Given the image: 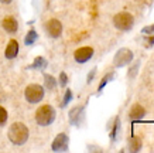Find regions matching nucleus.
<instances>
[{
    "mask_svg": "<svg viewBox=\"0 0 154 153\" xmlns=\"http://www.w3.org/2000/svg\"><path fill=\"white\" fill-rule=\"evenodd\" d=\"M7 138L16 146H23L30 138V130L23 122H14L7 130Z\"/></svg>",
    "mask_w": 154,
    "mask_h": 153,
    "instance_id": "1",
    "label": "nucleus"
},
{
    "mask_svg": "<svg viewBox=\"0 0 154 153\" xmlns=\"http://www.w3.org/2000/svg\"><path fill=\"white\" fill-rule=\"evenodd\" d=\"M57 112L51 105H41L35 111V122L40 126H50L55 121Z\"/></svg>",
    "mask_w": 154,
    "mask_h": 153,
    "instance_id": "2",
    "label": "nucleus"
},
{
    "mask_svg": "<svg viewBox=\"0 0 154 153\" xmlns=\"http://www.w3.org/2000/svg\"><path fill=\"white\" fill-rule=\"evenodd\" d=\"M44 94H45V89L40 84H30L24 89V97H26V101L28 104H38V102H41L42 98H44Z\"/></svg>",
    "mask_w": 154,
    "mask_h": 153,
    "instance_id": "3",
    "label": "nucleus"
},
{
    "mask_svg": "<svg viewBox=\"0 0 154 153\" xmlns=\"http://www.w3.org/2000/svg\"><path fill=\"white\" fill-rule=\"evenodd\" d=\"M113 24L120 31H129L134 26V17L130 13H127V11H120V13L115 14Z\"/></svg>",
    "mask_w": 154,
    "mask_h": 153,
    "instance_id": "4",
    "label": "nucleus"
},
{
    "mask_svg": "<svg viewBox=\"0 0 154 153\" xmlns=\"http://www.w3.org/2000/svg\"><path fill=\"white\" fill-rule=\"evenodd\" d=\"M133 61V51L129 48H120L113 57V65L116 68H123Z\"/></svg>",
    "mask_w": 154,
    "mask_h": 153,
    "instance_id": "5",
    "label": "nucleus"
},
{
    "mask_svg": "<svg viewBox=\"0 0 154 153\" xmlns=\"http://www.w3.org/2000/svg\"><path fill=\"white\" fill-rule=\"evenodd\" d=\"M68 146H69V138L66 133H58L51 143L52 152H66Z\"/></svg>",
    "mask_w": 154,
    "mask_h": 153,
    "instance_id": "6",
    "label": "nucleus"
},
{
    "mask_svg": "<svg viewBox=\"0 0 154 153\" xmlns=\"http://www.w3.org/2000/svg\"><path fill=\"white\" fill-rule=\"evenodd\" d=\"M45 31L51 38H58L62 34V24L58 19H50L45 23Z\"/></svg>",
    "mask_w": 154,
    "mask_h": 153,
    "instance_id": "7",
    "label": "nucleus"
},
{
    "mask_svg": "<svg viewBox=\"0 0 154 153\" xmlns=\"http://www.w3.org/2000/svg\"><path fill=\"white\" fill-rule=\"evenodd\" d=\"M95 51L92 47H81L74 53V58L78 64H85L94 57Z\"/></svg>",
    "mask_w": 154,
    "mask_h": 153,
    "instance_id": "8",
    "label": "nucleus"
},
{
    "mask_svg": "<svg viewBox=\"0 0 154 153\" xmlns=\"http://www.w3.org/2000/svg\"><path fill=\"white\" fill-rule=\"evenodd\" d=\"M2 27L5 28L6 33H9V34H14V33L19 30V23H17V20L9 16V17H5L3 21H2Z\"/></svg>",
    "mask_w": 154,
    "mask_h": 153,
    "instance_id": "9",
    "label": "nucleus"
},
{
    "mask_svg": "<svg viewBox=\"0 0 154 153\" xmlns=\"http://www.w3.org/2000/svg\"><path fill=\"white\" fill-rule=\"evenodd\" d=\"M82 115H84V107H74L68 113V118H69V122L72 125H79L81 119H82Z\"/></svg>",
    "mask_w": 154,
    "mask_h": 153,
    "instance_id": "10",
    "label": "nucleus"
},
{
    "mask_svg": "<svg viewBox=\"0 0 154 153\" xmlns=\"http://www.w3.org/2000/svg\"><path fill=\"white\" fill-rule=\"evenodd\" d=\"M17 54H19V43H17V40H10L7 47H6L5 57L7 60H13L17 57Z\"/></svg>",
    "mask_w": 154,
    "mask_h": 153,
    "instance_id": "11",
    "label": "nucleus"
},
{
    "mask_svg": "<svg viewBox=\"0 0 154 153\" xmlns=\"http://www.w3.org/2000/svg\"><path fill=\"white\" fill-rule=\"evenodd\" d=\"M146 116V109L141 105L139 104H136L133 107L130 108V112H129V118H130L131 121H140Z\"/></svg>",
    "mask_w": 154,
    "mask_h": 153,
    "instance_id": "12",
    "label": "nucleus"
},
{
    "mask_svg": "<svg viewBox=\"0 0 154 153\" xmlns=\"http://www.w3.org/2000/svg\"><path fill=\"white\" fill-rule=\"evenodd\" d=\"M44 88L48 91H54L57 88V79L50 74H44Z\"/></svg>",
    "mask_w": 154,
    "mask_h": 153,
    "instance_id": "13",
    "label": "nucleus"
},
{
    "mask_svg": "<svg viewBox=\"0 0 154 153\" xmlns=\"http://www.w3.org/2000/svg\"><path fill=\"white\" fill-rule=\"evenodd\" d=\"M47 65H48V62L44 57H37V58L33 61V64L30 65L28 68H33V70H44Z\"/></svg>",
    "mask_w": 154,
    "mask_h": 153,
    "instance_id": "14",
    "label": "nucleus"
},
{
    "mask_svg": "<svg viewBox=\"0 0 154 153\" xmlns=\"http://www.w3.org/2000/svg\"><path fill=\"white\" fill-rule=\"evenodd\" d=\"M141 149V139L140 138H131L129 140V150L130 152H139Z\"/></svg>",
    "mask_w": 154,
    "mask_h": 153,
    "instance_id": "15",
    "label": "nucleus"
},
{
    "mask_svg": "<svg viewBox=\"0 0 154 153\" xmlns=\"http://www.w3.org/2000/svg\"><path fill=\"white\" fill-rule=\"evenodd\" d=\"M38 38V34L35 30H30V31L27 33V36H26V38H24V43H26V46H31V44H34L35 43V40Z\"/></svg>",
    "mask_w": 154,
    "mask_h": 153,
    "instance_id": "16",
    "label": "nucleus"
},
{
    "mask_svg": "<svg viewBox=\"0 0 154 153\" xmlns=\"http://www.w3.org/2000/svg\"><path fill=\"white\" fill-rule=\"evenodd\" d=\"M119 128H120V121H119V118H115V123H113V128L110 130V139L112 140H116Z\"/></svg>",
    "mask_w": 154,
    "mask_h": 153,
    "instance_id": "17",
    "label": "nucleus"
},
{
    "mask_svg": "<svg viewBox=\"0 0 154 153\" xmlns=\"http://www.w3.org/2000/svg\"><path fill=\"white\" fill-rule=\"evenodd\" d=\"M113 77H115V74H113V72H109V74H106L105 77H103V79L100 81V84H99V88H98L99 92H100V91L105 88V85H106L107 82H110V81H112Z\"/></svg>",
    "mask_w": 154,
    "mask_h": 153,
    "instance_id": "18",
    "label": "nucleus"
},
{
    "mask_svg": "<svg viewBox=\"0 0 154 153\" xmlns=\"http://www.w3.org/2000/svg\"><path fill=\"white\" fill-rule=\"evenodd\" d=\"M7 118H9V115H7V111H6L5 108L0 105V128L6 125V122H7Z\"/></svg>",
    "mask_w": 154,
    "mask_h": 153,
    "instance_id": "19",
    "label": "nucleus"
},
{
    "mask_svg": "<svg viewBox=\"0 0 154 153\" xmlns=\"http://www.w3.org/2000/svg\"><path fill=\"white\" fill-rule=\"evenodd\" d=\"M71 101H72V91H71V89H66L65 95H64V99H62V104H61V107L65 108Z\"/></svg>",
    "mask_w": 154,
    "mask_h": 153,
    "instance_id": "20",
    "label": "nucleus"
},
{
    "mask_svg": "<svg viewBox=\"0 0 154 153\" xmlns=\"http://www.w3.org/2000/svg\"><path fill=\"white\" fill-rule=\"evenodd\" d=\"M66 82H68V77H66L65 72H61L60 74V85L61 87H66Z\"/></svg>",
    "mask_w": 154,
    "mask_h": 153,
    "instance_id": "21",
    "label": "nucleus"
},
{
    "mask_svg": "<svg viewBox=\"0 0 154 153\" xmlns=\"http://www.w3.org/2000/svg\"><path fill=\"white\" fill-rule=\"evenodd\" d=\"M143 33H144V34H153L154 33V24L153 26H147V27H144L143 28Z\"/></svg>",
    "mask_w": 154,
    "mask_h": 153,
    "instance_id": "22",
    "label": "nucleus"
},
{
    "mask_svg": "<svg viewBox=\"0 0 154 153\" xmlns=\"http://www.w3.org/2000/svg\"><path fill=\"white\" fill-rule=\"evenodd\" d=\"M137 70H139V62H136L134 65H133V71H129V77H130V78H133V77H134L136 75V72H137Z\"/></svg>",
    "mask_w": 154,
    "mask_h": 153,
    "instance_id": "23",
    "label": "nucleus"
},
{
    "mask_svg": "<svg viewBox=\"0 0 154 153\" xmlns=\"http://www.w3.org/2000/svg\"><path fill=\"white\" fill-rule=\"evenodd\" d=\"M96 74V68H94V70L91 71V72H89V75H88V84L91 82V81H92V79H94V75Z\"/></svg>",
    "mask_w": 154,
    "mask_h": 153,
    "instance_id": "24",
    "label": "nucleus"
},
{
    "mask_svg": "<svg viewBox=\"0 0 154 153\" xmlns=\"http://www.w3.org/2000/svg\"><path fill=\"white\" fill-rule=\"evenodd\" d=\"M147 43H149V46H153V44H154V36H153V37H150L149 40H147Z\"/></svg>",
    "mask_w": 154,
    "mask_h": 153,
    "instance_id": "25",
    "label": "nucleus"
},
{
    "mask_svg": "<svg viewBox=\"0 0 154 153\" xmlns=\"http://www.w3.org/2000/svg\"><path fill=\"white\" fill-rule=\"evenodd\" d=\"M13 0H0V3H3V5H10Z\"/></svg>",
    "mask_w": 154,
    "mask_h": 153,
    "instance_id": "26",
    "label": "nucleus"
}]
</instances>
